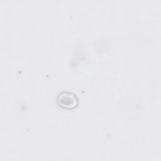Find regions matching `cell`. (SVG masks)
Returning a JSON list of instances; mask_svg holds the SVG:
<instances>
[{"label": "cell", "instance_id": "6da1fadb", "mask_svg": "<svg viewBox=\"0 0 161 161\" xmlns=\"http://www.w3.org/2000/svg\"><path fill=\"white\" fill-rule=\"evenodd\" d=\"M57 102L62 107L66 108H73L77 104L76 96L69 92H62L57 97Z\"/></svg>", "mask_w": 161, "mask_h": 161}]
</instances>
